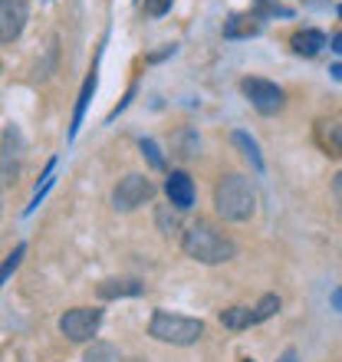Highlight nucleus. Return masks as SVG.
I'll use <instances>...</instances> for the list:
<instances>
[{"label":"nucleus","mask_w":342,"mask_h":362,"mask_svg":"<svg viewBox=\"0 0 342 362\" xmlns=\"http://www.w3.org/2000/svg\"><path fill=\"white\" fill-rule=\"evenodd\" d=\"M152 198H155L152 178H145V175L132 172V175H125V178L115 185V191H112V208L122 211V214H129V211L148 204Z\"/></svg>","instance_id":"obj_5"},{"label":"nucleus","mask_w":342,"mask_h":362,"mask_svg":"<svg viewBox=\"0 0 342 362\" xmlns=\"http://www.w3.org/2000/svg\"><path fill=\"white\" fill-rule=\"evenodd\" d=\"M333 306L342 313V286H339V290H333Z\"/></svg>","instance_id":"obj_26"},{"label":"nucleus","mask_w":342,"mask_h":362,"mask_svg":"<svg viewBox=\"0 0 342 362\" xmlns=\"http://www.w3.org/2000/svg\"><path fill=\"white\" fill-rule=\"evenodd\" d=\"M165 194H168V204L178 211H188L194 204V181L188 172H171L165 181Z\"/></svg>","instance_id":"obj_9"},{"label":"nucleus","mask_w":342,"mask_h":362,"mask_svg":"<svg viewBox=\"0 0 342 362\" xmlns=\"http://www.w3.org/2000/svg\"><path fill=\"white\" fill-rule=\"evenodd\" d=\"M276 310H280V296H276V293H266L264 300L254 306V323H264V320H270Z\"/></svg>","instance_id":"obj_20"},{"label":"nucleus","mask_w":342,"mask_h":362,"mask_svg":"<svg viewBox=\"0 0 342 362\" xmlns=\"http://www.w3.org/2000/svg\"><path fill=\"white\" fill-rule=\"evenodd\" d=\"M198 148H201V139L194 132H184L181 135V158H191V155H198Z\"/></svg>","instance_id":"obj_22"},{"label":"nucleus","mask_w":342,"mask_h":362,"mask_svg":"<svg viewBox=\"0 0 342 362\" xmlns=\"http://www.w3.org/2000/svg\"><path fill=\"white\" fill-rule=\"evenodd\" d=\"M230 142L237 145V148H240V155H244V158H247V162L254 165L256 172H264V158H260V145H256L247 132H234V135H230Z\"/></svg>","instance_id":"obj_14"},{"label":"nucleus","mask_w":342,"mask_h":362,"mask_svg":"<svg viewBox=\"0 0 342 362\" xmlns=\"http://www.w3.org/2000/svg\"><path fill=\"white\" fill-rule=\"evenodd\" d=\"M316 139H319V145L326 148V155H336V158H342V125L319 122V125H316Z\"/></svg>","instance_id":"obj_13"},{"label":"nucleus","mask_w":342,"mask_h":362,"mask_svg":"<svg viewBox=\"0 0 342 362\" xmlns=\"http://www.w3.org/2000/svg\"><path fill=\"white\" fill-rule=\"evenodd\" d=\"M95 293L102 300H119V296H138L142 293V284L138 280H102L95 286Z\"/></svg>","instance_id":"obj_12"},{"label":"nucleus","mask_w":342,"mask_h":362,"mask_svg":"<svg viewBox=\"0 0 342 362\" xmlns=\"http://www.w3.org/2000/svg\"><path fill=\"white\" fill-rule=\"evenodd\" d=\"M148 336H155L158 343H168V346H194L204 336V323L191 320V316L158 310L152 316V323H148Z\"/></svg>","instance_id":"obj_3"},{"label":"nucleus","mask_w":342,"mask_h":362,"mask_svg":"<svg viewBox=\"0 0 342 362\" xmlns=\"http://www.w3.org/2000/svg\"><path fill=\"white\" fill-rule=\"evenodd\" d=\"M171 4H175V0H145V13H148V17H165L171 10Z\"/></svg>","instance_id":"obj_23"},{"label":"nucleus","mask_w":342,"mask_h":362,"mask_svg":"<svg viewBox=\"0 0 342 362\" xmlns=\"http://www.w3.org/2000/svg\"><path fill=\"white\" fill-rule=\"evenodd\" d=\"M276 362H300V353H296V349H286V353L280 356Z\"/></svg>","instance_id":"obj_25"},{"label":"nucleus","mask_w":342,"mask_h":362,"mask_svg":"<svg viewBox=\"0 0 342 362\" xmlns=\"http://www.w3.org/2000/svg\"><path fill=\"white\" fill-rule=\"evenodd\" d=\"M23 152H27L23 132L17 125H7L4 135H0V185H13L17 181L20 165H23Z\"/></svg>","instance_id":"obj_6"},{"label":"nucleus","mask_w":342,"mask_h":362,"mask_svg":"<svg viewBox=\"0 0 342 362\" xmlns=\"http://www.w3.org/2000/svg\"><path fill=\"white\" fill-rule=\"evenodd\" d=\"M339 17H342V7H339Z\"/></svg>","instance_id":"obj_29"},{"label":"nucleus","mask_w":342,"mask_h":362,"mask_svg":"<svg viewBox=\"0 0 342 362\" xmlns=\"http://www.w3.org/2000/svg\"><path fill=\"white\" fill-rule=\"evenodd\" d=\"M155 221H158V230H162L165 238H171V234H178V208H171V204H158L155 208Z\"/></svg>","instance_id":"obj_17"},{"label":"nucleus","mask_w":342,"mask_h":362,"mask_svg":"<svg viewBox=\"0 0 342 362\" xmlns=\"http://www.w3.org/2000/svg\"><path fill=\"white\" fill-rule=\"evenodd\" d=\"M326 43H329V40H326V33H319V30H300V33H293V40H290V47H293L296 57H306V59L319 57Z\"/></svg>","instance_id":"obj_10"},{"label":"nucleus","mask_w":342,"mask_h":362,"mask_svg":"<svg viewBox=\"0 0 342 362\" xmlns=\"http://www.w3.org/2000/svg\"><path fill=\"white\" fill-rule=\"evenodd\" d=\"M0 69H4V66H0Z\"/></svg>","instance_id":"obj_31"},{"label":"nucleus","mask_w":342,"mask_h":362,"mask_svg":"<svg viewBox=\"0 0 342 362\" xmlns=\"http://www.w3.org/2000/svg\"><path fill=\"white\" fill-rule=\"evenodd\" d=\"M93 93H95V73L83 83V93H79V103H76V115H73V125H69V139H76L79 125H83V115H86V105H89Z\"/></svg>","instance_id":"obj_16"},{"label":"nucleus","mask_w":342,"mask_h":362,"mask_svg":"<svg viewBox=\"0 0 342 362\" xmlns=\"http://www.w3.org/2000/svg\"><path fill=\"white\" fill-rule=\"evenodd\" d=\"M220 323L228 329H247V326H254V310L250 306H230L220 313Z\"/></svg>","instance_id":"obj_15"},{"label":"nucleus","mask_w":342,"mask_h":362,"mask_svg":"<svg viewBox=\"0 0 342 362\" xmlns=\"http://www.w3.org/2000/svg\"><path fill=\"white\" fill-rule=\"evenodd\" d=\"M333 198H336V208H339V214H342V172L333 178Z\"/></svg>","instance_id":"obj_24"},{"label":"nucleus","mask_w":342,"mask_h":362,"mask_svg":"<svg viewBox=\"0 0 342 362\" xmlns=\"http://www.w3.org/2000/svg\"><path fill=\"white\" fill-rule=\"evenodd\" d=\"M329 73H333V76H336V79H342V63H336V66H333V69H329Z\"/></svg>","instance_id":"obj_28"},{"label":"nucleus","mask_w":342,"mask_h":362,"mask_svg":"<svg viewBox=\"0 0 342 362\" xmlns=\"http://www.w3.org/2000/svg\"><path fill=\"white\" fill-rule=\"evenodd\" d=\"M333 49H336V53H339V57H342V33H336V37H333Z\"/></svg>","instance_id":"obj_27"},{"label":"nucleus","mask_w":342,"mask_h":362,"mask_svg":"<svg viewBox=\"0 0 342 362\" xmlns=\"http://www.w3.org/2000/svg\"><path fill=\"white\" fill-rule=\"evenodd\" d=\"M83 362H122V356H119V349H115L112 343H95L93 339V346L86 349Z\"/></svg>","instance_id":"obj_18"},{"label":"nucleus","mask_w":342,"mask_h":362,"mask_svg":"<svg viewBox=\"0 0 342 362\" xmlns=\"http://www.w3.org/2000/svg\"><path fill=\"white\" fill-rule=\"evenodd\" d=\"M214 208L224 221L244 224L256 214V188L247 175H224L214 188Z\"/></svg>","instance_id":"obj_2"},{"label":"nucleus","mask_w":342,"mask_h":362,"mask_svg":"<svg viewBox=\"0 0 342 362\" xmlns=\"http://www.w3.org/2000/svg\"><path fill=\"white\" fill-rule=\"evenodd\" d=\"M138 148H142V155L148 158V165H152L155 172H165V155H162V148H158L152 139H142V142H138Z\"/></svg>","instance_id":"obj_21"},{"label":"nucleus","mask_w":342,"mask_h":362,"mask_svg":"<svg viewBox=\"0 0 342 362\" xmlns=\"http://www.w3.org/2000/svg\"><path fill=\"white\" fill-rule=\"evenodd\" d=\"M181 250L188 254L191 260H198V264H228V260L237 257V244L228 238V234H220L218 228H211L208 221H194L184 234H181Z\"/></svg>","instance_id":"obj_1"},{"label":"nucleus","mask_w":342,"mask_h":362,"mask_svg":"<svg viewBox=\"0 0 342 362\" xmlns=\"http://www.w3.org/2000/svg\"><path fill=\"white\" fill-rule=\"evenodd\" d=\"M240 89H244V95H247L250 105H254L260 115H276L283 109V89L276 86V83H270V79L250 76L240 83Z\"/></svg>","instance_id":"obj_7"},{"label":"nucleus","mask_w":342,"mask_h":362,"mask_svg":"<svg viewBox=\"0 0 342 362\" xmlns=\"http://www.w3.org/2000/svg\"><path fill=\"white\" fill-rule=\"evenodd\" d=\"M30 20L27 0H0V43H13L20 40L23 27Z\"/></svg>","instance_id":"obj_8"},{"label":"nucleus","mask_w":342,"mask_h":362,"mask_svg":"<svg viewBox=\"0 0 342 362\" xmlns=\"http://www.w3.org/2000/svg\"><path fill=\"white\" fill-rule=\"evenodd\" d=\"M244 362H250V359H244Z\"/></svg>","instance_id":"obj_30"},{"label":"nucleus","mask_w":342,"mask_h":362,"mask_svg":"<svg viewBox=\"0 0 342 362\" xmlns=\"http://www.w3.org/2000/svg\"><path fill=\"white\" fill-rule=\"evenodd\" d=\"M23 254H27V244H17V247H13V250L7 254V260L0 264V286H4V284L10 280V276H13V270L20 267V260H23Z\"/></svg>","instance_id":"obj_19"},{"label":"nucleus","mask_w":342,"mask_h":362,"mask_svg":"<svg viewBox=\"0 0 342 362\" xmlns=\"http://www.w3.org/2000/svg\"><path fill=\"white\" fill-rule=\"evenodd\" d=\"M260 33V17L256 13H237L224 23V37L228 40H250Z\"/></svg>","instance_id":"obj_11"},{"label":"nucleus","mask_w":342,"mask_h":362,"mask_svg":"<svg viewBox=\"0 0 342 362\" xmlns=\"http://www.w3.org/2000/svg\"><path fill=\"white\" fill-rule=\"evenodd\" d=\"M99 326H102V310H95V306H76L59 316V333L69 343H93Z\"/></svg>","instance_id":"obj_4"}]
</instances>
